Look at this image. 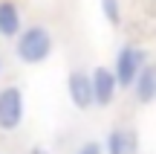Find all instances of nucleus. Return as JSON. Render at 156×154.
I'll list each match as a JSON object with an SVG mask.
<instances>
[{"label":"nucleus","instance_id":"1","mask_svg":"<svg viewBox=\"0 0 156 154\" xmlns=\"http://www.w3.org/2000/svg\"><path fill=\"white\" fill-rule=\"evenodd\" d=\"M15 52L23 64H41L52 55V35L44 26H29L26 32L17 35Z\"/></svg>","mask_w":156,"mask_h":154},{"label":"nucleus","instance_id":"2","mask_svg":"<svg viewBox=\"0 0 156 154\" xmlns=\"http://www.w3.org/2000/svg\"><path fill=\"white\" fill-rule=\"evenodd\" d=\"M23 122V93L9 85L0 90V131H15Z\"/></svg>","mask_w":156,"mask_h":154},{"label":"nucleus","instance_id":"3","mask_svg":"<svg viewBox=\"0 0 156 154\" xmlns=\"http://www.w3.org/2000/svg\"><path fill=\"white\" fill-rule=\"evenodd\" d=\"M142 67H145V52H142V50H133V47H122L119 55H116V67H113L119 87L136 85V76L142 73Z\"/></svg>","mask_w":156,"mask_h":154},{"label":"nucleus","instance_id":"4","mask_svg":"<svg viewBox=\"0 0 156 154\" xmlns=\"http://www.w3.org/2000/svg\"><path fill=\"white\" fill-rule=\"evenodd\" d=\"M93 79V99H95V105H110L113 99H116V87H119V81H116V73L113 70H107V67H95V73L90 76Z\"/></svg>","mask_w":156,"mask_h":154},{"label":"nucleus","instance_id":"5","mask_svg":"<svg viewBox=\"0 0 156 154\" xmlns=\"http://www.w3.org/2000/svg\"><path fill=\"white\" fill-rule=\"evenodd\" d=\"M69 99H73V105L78 111H87L90 105H95L93 99V79H90L87 73H81V70H75V73H69Z\"/></svg>","mask_w":156,"mask_h":154},{"label":"nucleus","instance_id":"6","mask_svg":"<svg viewBox=\"0 0 156 154\" xmlns=\"http://www.w3.org/2000/svg\"><path fill=\"white\" fill-rule=\"evenodd\" d=\"M136 99L142 105H151L156 99V64H145L142 73L136 76Z\"/></svg>","mask_w":156,"mask_h":154},{"label":"nucleus","instance_id":"7","mask_svg":"<svg viewBox=\"0 0 156 154\" xmlns=\"http://www.w3.org/2000/svg\"><path fill=\"white\" fill-rule=\"evenodd\" d=\"M0 35H6V38L20 35V12H17V6L9 3V0L0 3Z\"/></svg>","mask_w":156,"mask_h":154},{"label":"nucleus","instance_id":"8","mask_svg":"<svg viewBox=\"0 0 156 154\" xmlns=\"http://www.w3.org/2000/svg\"><path fill=\"white\" fill-rule=\"evenodd\" d=\"M133 151H136L133 134L122 131V128H113L110 137H107V154H133Z\"/></svg>","mask_w":156,"mask_h":154},{"label":"nucleus","instance_id":"9","mask_svg":"<svg viewBox=\"0 0 156 154\" xmlns=\"http://www.w3.org/2000/svg\"><path fill=\"white\" fill-rule=\"evenodd\" d=\"M101 6H104V15L110 23H119L122 21V12H119V0H101Z\"/></svg>","mask_w":156,"mask_h":154},{"label":"nucleus","instance_id":"10","mask_svg":"<svg viewBox=\"0 0 156 154\" xmlns=\"http://www.w3.org/2000/svg\"><path fill=\"white\" fill-rule=\"evenodd\" d=\"M78 154H101V145L98 143H84L81 148H78Z\"/></svg>","mask_w":156,"mask_h":154},{"label":"nucleus","instance_id":"11","mask_svg":"<svg viewBox=\"0 0 156 154\" xmlns=\"http://www.w3.org/2000/svg\"><path fill=\"white\" fill-rule=\"evenodd\" d=\"M29 154H49L46 148H41V145H35V148H29Z\"/></svg>","mask_w":156,"mask_h":154},{"label":"nucleus","instance_id":"12","mask_svg":"<svg viewBox=\"0 0 156 154\" xmlns=\"http://www.w3.org/2000/svg\"><path fill=\"white\" fill-rule=\"evenodd\" d=\"M0 70H3V61H0Z\"/></svg>","mask_w":156,"mask_h":154}]
</instances>
